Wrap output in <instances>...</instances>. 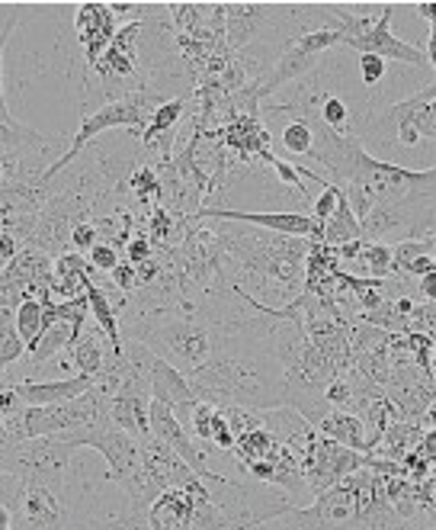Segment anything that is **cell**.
<instances>
[{"mask_svg": "<svg viewBox=\"0 0 436 530\" xmlns=\"http://www.w3.org/2000/svg\"><path fill=\"white\" fill-rule=\"evenodd\" d=\"M0 274H4V264H0Z\"/></svg>", "mask_w": 436, "mask_h": 530, "instance_id": "39", "label": "cell"}, {"mask_svg": "<svg viewBox=\"0 0 436 530\" xmlns=\"http://www.w3.org/2000/svg\"><path fill=\"white\" fill-rule=\"evenodd\" d=\"M151 437H158L161 444H167L170 450H174L202 482H212V479L222 476V473H215V469H209L206 450H202L190 437V431L177 421L174 408L164 405V402H154V399H151Z\"/></svg>", "mask_w": 436, "mask_h": 530, "instance_id": "11", "label": "cell"}, {"mask_svg": "<svg viewBox=\"0 0 436 530\" xmlns=\"http://www.w3.org/2000/svg\"><path fill=\"white\" fill-rule=\"evenodd\" d=\"M315 116H318L321 123L331 129V132H337V135H350V132H353V126H350V119H353V116H350V103H347L344 97H337V94L321 97Z\"/></svg>", "mask_w": 436, "mask_h": 530, "instance_id": "23", "label": "cell"}, {"mask_svg": "<svg viewBox=\"0 0 436 530\" xmlns=\"http://www.w3.org/2000/svg\"><path fill=\"white\" fill-rule=\"evenodd\" d=\"M52 280V254L39 248H23L0 274V299L7 309H17L23 299H45Z\"/></svg>", "mask_w": 436, "mask_h": 530, "instance_id": "8", "label": "cell"}, {"mask_svg": "<svg viewBox=\"0 0 436 530\" xmlns=\"http://www.w3.org/2000/svg\"><path fill=\"white\" fill-rule=\"evenodd\" d=\"M84 296H87V306H90V315H93V325L103 331L106 341L113 344V351H122L119 315H116V309H113V302H109L106 290H103L97 280H93V274H90V280H87V286H84Z\"/></svg>", "mask_w": 436, "mask_h": 530, "instance_id": "17", "label": "cell"}, {"mask_svg": "<svg viewBox=\"0 0 436 530\" xmlns=\"http://www.w3.org/2000/svg\"><path fill=\"white\" fill-rule=\"evenodd\" d=\"M109 421L116 424L119 431H126L135 437L138 444L151 437V389H148V376L132 370L126 380L119 383V389L109 399Z\"/></svg>", "mask_w": 436, "mask_h": 530, "instance_id": "9", "label": "cell"}, {"mask_svg": "<svg viewBox=\"0 0 436 530\" xmlns=\"http://www.w3.org/2000/svg\"><path fill=\"white\" fill-rule=\"evenodd\" d=\"M433 267H436V254H433Z\"/></svg>", "mask_w": 436, "mask_h": 530, "instance_id": "40", "label": "cell"}, {"mask_svg": "<svg viewBox=\"0 0 436 530\" xmlns=\"http://www.w3.org/2000/svg\"><path fill=\"white\" fill-rule=\"evenodd\" d=\"M10 524H13V511L7 505H0V530H10Z\"/></svg>", "mask_w": 436, "mask_h": 530, "instance_id": "37", "label": "cell"}, {"mask_svg": "<svg viewBox=\"0 0 436 530\" xmlns=\"http://www.w3.org/2000/svg\"><path fill=\"white\" fill-rule=\"evenodd\" d=\"M360 81L372 90V87H379L382 81H385V74H388V68H385V62L382 58H376V55H360Z\"/></svg>", "mask_w": 436, "mask_h": 530, "instance_id": "30", "label": "cell"}, {"mask_svg": "<svg viewBox=\"0 0 436 530\" xmlns=\"http://www.w3.org/2000/svg\"><path fill=\"white\" fill-rule=\"evenodd\" d=\"M433 270V248L427 238H411L392 245V274L424 277Z\"/></svg>", "mask_w": 436, "mask_h": 530, "instance_id": "18", "label": "cell"}, {"mask_svg": "<svg viewBox=\"0 0 436 530\" xmlns=\"http://www.w3.org/2000/svg\"><path fill=\"white\" fill-rule=\"evenodd\" d=\"M148 389H151L154 402H164V405L174 408L177 421H183L186 412H190L193 402H196L190 383H186V376L170 367V363L161 360V357H151V363H148Z\"/></svg>", "mask_w": 436, "mask_h": 530, "instance_id": "15", "label": "cell"}, {"mask_svg": "<svg viewBox=\"0 0 436 530\" xmlns=\"http://www.w3.org/2000/svg\"><path fill=\"white\" fill-rule=\"evenodd\" d=\"M186 106H190V97H170V100H164L158 110L151 113L145 132L138 135V139H142V145L161 139V135L177 132L183 126V119H186Z\"/></svg>", "mask_w": 436, "mask_h": 530, "instance_id": "19", "label": "cell"}, {"mask_svg": "<svg viewBox=\"0 0 436 530\" xmlns=\"http://www.w3.org/2000/svg\"><path fill=\"white\" fill-rule=\"evenodd\" d=\"M154 257V245L145 238V235H138V238H132L129 245H126V264L129 267H142V264H148Z\"/></svg>", "mask_w": 436, "mask_h": 530, "instance_id": "31", "label": "cell"}, {"mask_svg": "<svg viewBox=\"0 0 436 530\" xmlns=\"http://www.w3.org/2000/svg\"><path fill=\"white\" fill-rule=\"evenodd\" d=\"M119 17L109 4H97V0H90V4L77 7V17H74V29H77V42L84 45V58H87V68H93L100 62V55L109 49V42L116 36V23Z\"/></svg>", "mask_w": 436, "mask_h": 530, "instance_id": "12", "label": "cell"}, {"mask_svg": "<svg viewBox=\"0 0 436 530\" xmlns=\"http://www.w3.org/2000/svg\"><path fill=\"white\" fill-rule=\"evenodd\" d=\"M356 264H360L372 280L392 277V245H382V241H363L360 254H356Z\"/></svg>", "mask_w": 436, "mask_h": 530, "instance_id": "22", "label": "cell"}, {"mask_svg": "<svg viewBox=\"0 0 436 530\" xmlns=\"http://www.w3.org/2000/svg\"><path fill=\"white\" fill-rule=\"evenodd\" d=\"M23 357H26V344L20 341L17 328H13V309H7L4 318H0V376Z\"/></svg>", "mask_w": 436, "mask_h": 530, "instance_id": "24", "label": "cell"}, {"mask_svg": "<svg viewBox=\"0 0 436 530\" xmlns=\"http://www.w3.org/2000/svg\"><path fill=\"white\" fill-rule=\"evenodd\" d=\"M414 453H420V457H436V431H427L424 437H420V450H414Z\"/></svg>", "mask_w": 436, "mask_h": 530, "instance_id": "35", "label": "cell"}, {"mask_svg": "<svg viewBox=\"0 0 436 530\" xmlns=\"http://www.w3.org/2000/svg\"><path fill=\"white\" fill-rule=\"evenodd\" d=\"M20 23V17H10L4 23V29H0V123H10V106H7V97H4V52H7V39L13 33V26Z\"/></svg>", "mask_w": 436, "mask_h": 530, "instance_id": "29", "label": "cell"}, {"mask_svg": "<svg viewBox=\"0 0 436 530\" xmlns=\"http://www.w3.org/2000/svg\"><path fill=\"white\" fill-rule=\"evenodd\" d=\"M427 367H430V373L436 376V347H433V351H430V363H427Z\"/></svg>", "mask_w": 436, "mask_h": 530, "instance_id": "38", "label": "cell"}, {"mask_svg": "<svg viewBox=\"0 0 436 530\" xmlns=\"http://www.w3.org/2000/svg\"><path fill=\"white\" fill-rule=\"evenodd\" d=\"M109 392L100 386L87 389L84 396L58 402V405H29L17 418L7 421L13 441H36V437H55L65 431H81L87 424L109 418Z\"/></svg>", "mask_w": 436, "mask_h": 530, "instance_id": "3", "label": "cell"}, {"mask_svg": "<svg viewBox=\"0 0 436 530\" xmlns=\"http://www.w3.org/2000/svg\"><path fill=\"white\" fill-rule=\"evenodd\" d=\"M360 238H363V235H360V222H356L353 209H350V203H347V196L340 193L334 216L324 222L321 245H327V248H340V245H350V241H360Z\"/></svg>", "mask_w": 436, "mask_h": 530, "instance_id": "20", "label": "cell"}, {"mask_svg": "<svg viewBox=\"0 0 436 530\" xmlns=\"http://www.w3.org/2000/svg\"><path fill=\"white\" fill-rule=\"evenodd\" d=\"M145 530H231V524L206 482H199L193 489H164L145 511Z\"/></svg>", "mask_w": 436, "mask_h": 530, "instance_id": "4", "label": "cell"}, {"mask_svg": "<svg viewBox=\"0 0 436 530\" xmlns=\"http://www.w3.org/2000/svg\"><path fill=\"white\" fill-rule=\"evenodd\" d=\"M20 489H23V482L13 476V473H7L4 466H0V505L13 508V502H17Z\"/></svg>", "mask_w": 436, "mask_h": 530, "instance_id": "33", "label": "cell"}, {"mask_svg": "<svg viewBox=\"0 0 436 530\" xmlns=\"http://www.w3.org/2000/svg\"><path fill=\"white\" fill-rule=\"evenodd\" d=\"M392 13H395V4H382V13L379 20L372 23L366 33L347 39L344 45L360 55H376L382 62H401V65H414V68H427V55L424 49H417V45L404 42L392 33Z\"/></svg>", "mask_w": 436, "mask_h": 530, "instance_id": "10", "label": "cell"}, {"mask_svg": "<svg viewBox=\"0 0 436 530\" xmlns=\"http://www.w3.org/2000/svg\"><path fill=\"white\" fill-rule=\"evenodd\" d=\"M109 283H113L119 293L132 296V293L138 290V274H135V267H129L126 261H122V264L113 270V274H109Z\"/></svg>", "mask_w": 436, "mask_h": 530, "instance_id": "32", "label": "cell"}, {"mask_svg": "<svg viewBox=\"0 0 436 530\" xmlns=\"http://www.w3.org/2000/svg\"><path fill=\"white\" fill-rule=\"evenodd\" d=\"M84 492L71 482L52 486V482H23V489L13 502L10 530H71L74 502Z\"/></svg>", "mask_w": 436, "mask_h": 530, "instance_id": "6", "label": "cell"}, {"mask_svg": "<svg viewBox=\"0 0 436 530\" xmlns=\"http://www.w3.org/2000/svg\"><path fill=\"white\" fill-rule=\"evenodd\" d=\"M132 193H135V200H142V203H158V196H161V184H158V171L151 168V164H138V168L129 174V184H126Z\"/></svg>", "mask_w": 436, "mask_h": 530, "instance_id": "25", "label": "cell"}, {"mask_svg": "<svg viewBox=\"0 0 436 530\" xmlns=\"http://www.w3.org/2000/svg\"><path fill=\"white\" fill-rule=\"evenodd\" d=\"M363 466H366V453L340 447V444L331 441V437H324L318 431L302 453V473H305L311 498H318L327 489H334L337 482H344L347 476H353L356 469H363Z\"/></svg>", "mask_w": 436, "mask_h": 530, "instance_id": "7", "label": "cell"}, {"mask_svg": "<svg viewBox=\"0 0 436 530\" xmlns=\"http://www.w3.org/2000/svg\"><path fill=\"white\" fill-rule=\"evenodd\" d=\"M414 10H417L427 23H436V0H427V4H414Z\"/></svg>", "mask_w": 436, "mask_h": 530, "instance_id": "36", "label": "cell"}, {"mask_svg": "<svg viewBox=\"0 0 436 530\" xmlns=\"http://www.w3.org/2000/svg\"><path fill=\"white\" fill-rule=\"evenodd\" d=\"M315 431L324 434V437H331V441L340 444V447L356 450V453H372L379 447L376 437L366 431V424L356 415H350V412H340V408H331V412L318 421Z\"/></svg>", "mask_w": 436, "mask_h": 530, "instance_id": "16", "label": "cell"}, {"mask_svg": "<svg viewBox=\"0 0 436 530\" xmlns=\"http://www.w3.org/2000/svg\"><path fill=\"white\" fill-rule=\"evenodd\" d=\"M97 241H100V229L93 222L81 219V222L71 225V251L84 254V251H90L93 245H97Z\"/></svg>", "mask_w": 436, "mask_h": 530, "instance_id": "28", "label": "cell"}, {"mask_svg": "<svg viewBox=\"0 0 436 530\" xmlns=\"http://www.w3.org/2000/svg\"><path fill=\"white\" fill-rule=\"evenodd\" d=\"M164 100H170L167 94H158V90H151V87H145V90H135V94H126L122 100H113V103H103V106H97L93 113H84V119H81V126H77V135H71L68 139V151L65 155H58L49 168H45V180H52L68 168V164H74V158L81 155V151L97 139V135H103V132H109V129H129L135 139L138 135L145 132V126H148V119H151V113L158 110V106L164 103Z\"/></svg>", "mask_w": 436, "mask_h": 530, "instance_id": "2", "label": "cell"}, {"mask_svg": "<svg viewBox=\"0 0 436 530\" xmlns=\"http://www.w3.org/2000/svg\"><path fill=\"white\" fill-rule=\"evenodd\" d=\"M113 354H122V351H113V344L106 341V335L97 328V325H84L81 335L71 341V347L65 351V357H55L65 370H77L81 376H100L106 360Z\"/></svg>", "mask_w": 436, "mask_h": 530, "instance_id": "13", "label": "cell"}, {"mask_svg": "<svg viewBox=\"0 0 436 530\" xmlns=\"http://www.w3.org/2000/svg\"><path fill=\"white\" fill-rule=\"evenodd\" d=\"M87 264L93 270H100V274H113V270L122 264L119 261V248L109 245V241H97V245L87 251Z\"/></svg>", "mask_w": 436, "mask_h": 530, "instance_id": "26", "label": "cell"}, {"mask_svg": "<svg viewBox=\"0 0 436 530\" xmlns=\"http://www.w3.org/2000/svg\"><path fill=\"white\" fill-rule=\"evenodd\" d=\"M97 386V376H65V380H20L10 383V389L17 392V399L23 402V408L29 405H58L84 396L87 389ZM7 389V386H4Z\"/></svg>", "mask_w": 436, "mask_h": 530, "instance_id": "14", "label": "cell"}, {"mask_svg": "<svg viewBox=\"0 0 436 530\" xmlns=\"http://www.w3.org/2000/svg\"><path fill=\"white\" fill-rule=\"evenodd\" d=\"M337 200H340V190L334 187V184H327V187H321V193L315 196V203H311V219L315 222H327L334 216V209H337Z\"/></svg>", "mask_w": 436, "mask_h": 530, "instance_id": "27", "label": "cell"}, {"mask_svg": "<svg viewBox=\"0 0 436 530\" xmlns=\"http://www.w3.org/2000/svg\"><path fill=\"white\" fill-rule=\"evenodd\" d=\"M337 45H344V36H340L337 29H311V33L295 36L292 42H286V49L279 52L273 68L263 74L260 81H251L257 100L267 103L276 90H283L286 84L311 78V74L321 68L324 55L337 49Z\"/></svg>", "mask_w": 436, "mask_h": 530, "instance_id": "5", "label": "cell"}, {"mask_svg": "<svg viewBox=\"0 0 436 530\" xmlns=\"http://www.w3.org/2000/svg\"><path fill=\"white\" fill-rule=\"evenodd\" d=\"M13 328H17L20 341L26 344V354L33 351V344L45 331V306L42 299H23L17 309H13Z\"/></svg>", "mask_w": 436, "mask_h": 530, "instance_id": "21", "label": "cell"}, {"mask_svg": "<svg viewBox=\"0 0 436 530\" xmlns=\"http://www.w3.org/2000/svg\"><path fill=\"white\" fill-rule=\"evenodd\" d=\"M212 225L222 238L225 254L238 264V280H254L263 293H273L279 302H292L305 293V257L311 241L238 222Z\"/></svg>", "mask_w": 436, "mask_h": 530, "instance_id": "1", "label": "cell"}, {"mask_svg": "<svg viewBox=\"0 0 436 530\" xmlns=\"http://www.w3.org/2000/svg\"><path fill=\"white\" fill-rule=\"evenodd\" d=\"M420 296H424L427 302H436V267L430 270V274L420 277Z\"/></svg>", "mask_w": 436, "mask_h": 530, "instance_id": "34", "label": "cell"}]
</instances>
